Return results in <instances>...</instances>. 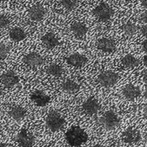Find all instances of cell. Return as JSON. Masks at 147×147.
Here are the masks:
<instances>
[{"label": "cell", "instance_id": "12", "mask_svg": "<svg viewBox=\"0 0 147 147\" xmlns=\"http://www.w3.org/2000/svg\"><path fill=\"white\" fill-rule=\"evenodd\" d=\"M24 61L26 65L30 67H39L44 63L43 58L39 54L34 53V52H31V53L25 55L24 57Z\"/></svg>", "mask_w": 147, "mask_h": 147}, {"label": "cell", "instance_id": "27", "mask_svg": "<svg viewBox=\"0 0 147 147\" xmlns=\"http://www.w3.org/2000/svg\"><path fill=\"white\" fill-rule=\"evenodd\" d=\"M140 32H141V34H143L144 36H146V34H147V26L146 25H143V26L140 28Z\"/></svg>", "mask_w": 147, "mask_h": 147}, {"label": "cell", "instance_id": "19", "mask_svg": "<svg viewBox=\"0 0 147 147\" xmlns=\"http://www.w3.org/2000/svg\"><path fill=\"white\" fill-rule=\"evenodd\" d=\"M71 29L72 33L78 37H82L88 32V27L84 24L81 22L74 23L71 25Z\"/></svg>", "mask_w": 147, "mask_h": 147}, {"label": "cell", "instance_id": "29", "mask_svg": "<svg viewBox=\"0 0 147 147\" xmlns=\"http://www.w3.org/2000/svg\"><path fill=\"white\" fill-rule=\"evenodd\" d=\"M142 48H143V50H144L145 51H147V41L146 40H144V41H143V43H142Z\"/></svg>", "mask_w": 147, "mask_h": 147}, {"label": "cell", "instance_id": "30", "mask_svg": "<svg viewBox=\"0 0 147 147\" xmlns=\"http://www.w3.org/2000/svg\"><path fill=\"white\" fill-rule=\"evenodd\" d=\"M142 6L146 9L147 8V0H142Z\"/></svg>", "mask_w": 147, "mask_h": 147}, {"label": "cell", "instance_id": "15", "mask_svg": "<svg viewBox=\"0 0 147 147\" xmlns=\"http://www.w3.org/2000/svg\"><path fill=\"white\" fill-rule=\"evenodd\" d=\"M67 61L68 64H70L73 67H82L84 64L87 63L88 58L84 55H82L79 53H75V54H72L69 57H67Z\"/></svg>", "mask_w": 147, "mask_h": 147}, {"label": "cell", "instance_id": "21", "mask_svg": "<svg viewBox=\"0 0 147 147\" xmlns=\"http://www.w3.org/2000/svg\"><path fill=\"white\" fill-rule=\"evenodd\" d=\"M9 36H10L12 40L19 42V41H22L23 40L25 39L26 34L21 28L16 27V28H13L10 30Z\"/></svg>", "mask_w": 147, "mask_h": 147}, {"label": "cell", "instance_id": "24", "mask_svg": "<svg viewBox=\"0 0 147 147\" xmlns=\"http://www.w3.org/2000/svg\"><path fill=\"white\" fill-rule=\"evenodd\" d=\"M61 4L67 10H69V11L74 10L78 5L77 0H62Z\"/></svg>", "mask_w": 147, "mask_h": 147}, {"label": "cell", "instance_id": "13", "mask_svg": "<svg viewBox=\"0 0 147 147\" xmlns=\"http://www.w3.org/2000/svg\"><path fill=\"white\" fill-rule=\"evenodd\" d=\"M123 95L128 100H135L141 95V91L139 88L132 84H129L123 89Z\"/></svg>", "mask_w": 147, "mask_h": 147}, {"label": "cell", "instance_id": "7", "mask_svg": "<svg viewBox=\"0 0 147 147\" xmlns=\"http://www.w3.org/2000/svg\"><path fill=\"white\" fill-rule=\"evenodd\" d=\"M141 139V135L139 130L134 128H129L122 135V140L127 144H136Z\"/></svg>", "mask_w": 147, "mask_h": 147}, {"label": "cell", "instance_id": "6", "mask_svg": "<svg viewBox=\"0 0 147 147\" xmlns=\"http://www.w3.org/2000/svg\"><path fill=\"white\" fill-rule=\"evenodd\" d=\"M16 142L20 146L32 147L34 145V137L25 129H22L16 136Z\"/></svg>", "mask_w": 147, "mask_h": 147}, {"label": "cell", "instance_id": "16", "mask_svg": "<svg viewBox=\"0 0 147 147\" xmlns=\"http://www.w3.org/2000/svg\"><path fill=\"white\" fill-rule=\"evenodd\" d=\"M41 40L44 43V45L49 49L55 48L59 44V40H58L57 37L55 35V34H53L51 32L46 33L45 35H43L41 38Z\"/></svg>", "mask_w": 147, "mask_h": 147}, {"label": "cell", "instance_id": "26", "mask_svg": "<svg viewBox=\"0 0 147 147\" xmlns=\"http://www.w3.org/2000/svg\"><path fill=\"white\" fill-rule=\"evenodd\" d=\"M9 19L3 14H0V28H6L9 25Z\"/></svg>", "mask_w": 147, "mask_h": 147}, {"label": "cell", "instance_id": "8", "mask_svg": "<svg viewBox=\"0 0 147 147\" xmlns=\"http://www.w3.org/2000/svg\"><path fill=\"white\" fill-rule=\"evenodd\" d=\"M82 109L84 112L88 115H94L100 109V104L98 101L94 98H89L82 104Z\"/></svg>", "mask_w": 147, "mask_h": 147}, {"label": "cell", "instance_id": "1", "mask_svg": "<svg viewBox=\"0 0 147 147\" xmlns=\"http://www.w3.org/2000/svg\"><path fill=\"white\" fill-rule=\"evenodd\" d=\"M66 139L69 146H80L88 141V136L82 128L78 126H75L71 128L67 132Z\"/></svg>", "mask_w": 147, "mask_h": 147}, {"label": "cell", "instance_id": "5", "mask_svg": "<svg viewBox=\"0 0 147 147\" xmlns=\"http://www.w3.org/2000/svg\"><path fill=\"white\" fill-rule=\"evenodd\" d=\"M119 76L113 71H104L98 77V82L104 88H111L117 82Z\"/></svg>", "mask_w": 147, "mask_h": 147}, {"label": "cell", "instance_id": "36", "mask_svg": "<svg viewBox=\"0 0 147 147\" xmlns=\"http://www.w3.org/2000/svg\"><path fill=\"white\" fill-rule=\"evenodd\" d=\"M12 1H14V0H12Z\"/></svg>", "mask_w": 147, "mask_h": 147}, {"label": "cell", "instance_id": "33", "mask_svg": "<svg viewBox=\"0 0 147 147\" xmlns=\"http://www.w3.org/2000/svg\"><path fill=\"white\" fill-rule=\"evenodd\" d=\"M7 146H9V145H8V144H4V143H1V144H0V147H7Z\"/></svg>", "mask_w": 147, "mask_h": 147}, {"label": "cell", "instance_id": "10", "mask_svg": "<svg viewBox=\"0 0 147 147\" xmlns=\"http://www.w3.org/2000/svg\"><path fill=\"white\" fill-rule=\"evenodd\" d=\"M30 99L37 106L40 107H45L50 102V97L40 90H36L32 92V94L30 95Z\"/></svg>", "mask_w": 147, "mask_h": 147}, {"label": "cell", "instance_id": "20", "mask_svg": "<svg viewBox=\"0 0 147 147\" xmlns=\"http://www.w3.org/2000/svg\"><path fill=\"white\" fill-rule=\"evenodd\" d=\"M61 88L67 93H76L79 90V86L72 80H67L61 84Z\"/></svg>", "mask_w": 147, "mask_h": 147}, {"label": "cell", "instance_id": "32", "mask_svg": "<svg viewBox=\"0 0 147 147\" xmlns=\"http://www.w3.org/2000/svg\"><path fill=\"white\" fill-rule=\"evenodd\" d=\"M143 63H144V65L145 66H146L147 65V57L146 56H145L144 58H143Z\"/></svg>", "mask_w": 147, "mask_h": 147}, {"label": "cell", "instance_id": "4", "mask_svg": "<svg viewBox=\"0 0 147 147\" xmlns=\"http://www.w3.org/2000/svg\"><path fill=\"white\" fill-rule=\"evenodd\" d=\"M93 14L102 22L109 21L113 14V9L106 3H102L99 5H98L94 10Z\"/></svg>", "mask_w": 147, "mask_h": 147}, {"label": "cell", "instance_id": "25", "mask_svg": "<svg viewBox=\"0 0 147 147\" xmlns=\"http://www.w3.org/2000/svg\"><path fill=\"white\" fill-rule=\"evenodd\" d=\"M9 53V48L7 45L3 43H0V60L5 59Z\"/></svg>", "mask_w": 147, "mask_h": 147}, {"label": "cell", "instance_id": "34", "mask_svg": "<svg viewBox=\"0 0 147 147\" xmlns=\"http://www.w3.org/2000/svg\"><path fill=\"white\" fill-rule=\"evenodd\" d=\"M94 146L95 147H102V146H101V145H95Z\"/></svg>", "mask_w": 147, "mask_h": 147}, {"label": "cell", "instance_id": "2", "mask_svg": "<svg viewBox=\"0 0 147 147\" xmlns=\"http://www.w3.org/2000/svg\"><path fill=\"white\" fill-rule=\"evenodd\" d=\"M120 123V119L113 111H107L100 118V124L107 130H112L118 127Z\"/></svg>", "mask_w": 147, "mask_h": 147}, {"label": "cell", "instance_id": "35", "mask_svg": "<svg viewBox=\"0 0 147 147\" xmlns=\"http://www.w3.org/2000/svg\"><path fill=\"white\" fill-rule=\"evenodd\" d=\"M2 94H3V91H2V89L0 88V97L2 96Z\"/></svg>", "mask_w": 147, "mask_h": 147}, {"label": "cell", "instance_id": "17", "mask_svg": "<svg viewBox=\"0 0 147 147\" xmlns=\"http://www.w3.org/2000/svg\"><path fill=\"white\" fill-rule=\"evenodd\" d=\"M9 114L14 120L20 121L26 115V110L21 106H13L9 111Z\"/></svg>", "mask_w": 147, "mask_h": 147}, {"label": "cell", "instance_id": "18", "mask_svg": "<svg viewBox=\"0 0 147 147\" xmlns=\"http://www.w3.org/2000/svg\"><path fill=\"white\" fill-rule=\"evenodd\" d=\"M122 66L125 69H131V68H135L139 66L140 61L139 60L136 58L132 55H126L123 59H122Z\"/></svg>", "mask_w": 147, "mask_h": 147}, {"label": "cell", "instance_id": "9", "mask_svg": "<svg viewBox=\"0 0 147 147\" xmlns=\"http://www.w3.org/2000/svg\"><path fill=\"white\" fill-rule=\"evenodd\" d=\"M46 10L41 4H35L32 6L29 10V15L34 21H40L44 19Z\"/></svg>", "mask_w": 147, "mask_h": 147}, {"label": "cell", "instance_id": "31", "mask_svg": "<svg viewBox=\"0 0 147 147\" xmlns=\"http://www.w3.org/2000/svg\"><path fill=\"white\" fill-rule=\"evenodd\" d=\"M144 82H147V71L145 70V73H144Z\"/></svg>", "mask_w": 147, "mask_h": 147}, {"label": "cell", "instance_id": "11", "mask_svg": "<svg viewBox=\"0 0 147 147\" xmlns=\"http://www.w3.org/2000/svg\"><path fill=\"white\" fill-rule=\"evenodd\" d=\"M0 80L2 83L6 87V88H12L15 86L19 82V78L18 76L13 71H9L5 73H3Z\"/></svg>", "mask_w": 147, "mask_h": 147}, {"label": "cell", "instance_id": "22", "mask_svg": "<svg viewBox=\"0 0 147 147\" xmlns=\"http://www.w3.org/2000/svg\"><path fill=\"white\" fill-rule=\"evenodd\" d=\"M122 30L127 36H133L137 32V26L134 23L127 22L122 26Z\"/></svg>", "mask_w": 147, "mask_h": 147}, {"label": "cell", "instance_id": "14", "mask_svg": "<svg viewBox=\"0 0 147 147\" xmlns=\"http://www.w3.org/2000/svg\"><path fill=\"white\" fill-rule=\"evenodd\" d=\"M97 46L103 52L111 53L115 51V43L113 40L109 38H102L98 41Z\"/></svg>", "mask_w": 147, "mask_h": 147}, {"label": "cell", "instance_id": "23", "mask_svg": "<svg viewBox=\"0 0 147 147\" xmlns=\"http://www.w3.org/2000/svg\"><path fill=\"white\" fill-rule=\"evenodd\" d=\"M46 72L48 74H50L51 76L59 78V77H61L62 75L63 70H62L61 66H59L57 64H52L50 67H48V68L46 69Z\"/></svg>", "mask_w": 147, "mask_h": 147}, {"label": "cell", "instance_id": "3", "mask_svg": "<svg viewBox=\"0 0 147 147\" xmlns=\"http://www.w3.org/2000/svg\"><path fill=\"white\" fill-rule=\"evenodd\" d=\"M65 124L63 117L57 111H51L46 117V126L51 131H57L61 129Z\"/></svg>", "mask_w": 147, "mask_h": 147}, {"label": "cell", "instance_id": "28", "mask_svg": "<svg viewBox=\"0 0 147 147\" xmlns=\"http://www.w3.org/2000/svg\"><path fill=\"white\" fill-rule=\"evenodd\" d=\"M141 20L145 23V24H146V22H147V13L146 12H145L144 13H142V15H141Z\"/></svg>", "mask_w": 147, "mask_h": 147}]
</instances>
